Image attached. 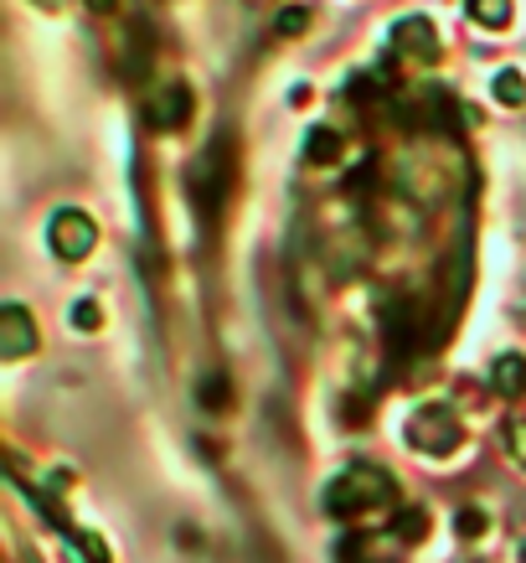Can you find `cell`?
I'll return each instance as SVG.
<instances>
[{
  "label": "cell",
  "mask_w": 526,
  "mask_h": 563,
  "mask_svg": "<svg viewBox=\"0 0 526 563\" xmlns=\"http://www.w3.org/2000/svg\"><path fill=\"white\" fill-rule=\"evenodd\" d=\"M470 11H475V21H485V26H501L506 21V0H470Z\"/></svg>",
  "instance_id": "cell-8"
},
{
  "label": "cell",
  "mask_w": 526,
  "mask_h": 563,
  "mask_svg": "<svg viewBox=\"0 0 526 563\" xmlns=\"http://www.w3.org/2000/svg\"><path fill=\"white\" fill-rule=\"evenodd\" d=\"M392 496H398V486H392L388 471H377V465H346L325 486V512L361 517V512H372V507H392Z\"/></svg>",
  "instance_id": "cell-1"
},
{
  "label": "cell",
  "mask_w": 526,
  "mask_h": 563,
  "mask_svg": "<svg viewBox=\"0 0 526 563\" xmlns=\"http://www.w3.org/2000/svg\"><path fill=\"white\" fill-rule=\"evenodd\" d=\"M5 352L11 357H26L32 352V321H26V310H5Z\"/></svg>",
  "instance_id": "cell-5"
},
{
  "label": "cell",
  "mask_w": 526,
  "mask_h": 563,
  "mask_svg": "<svg viewBox=\"0 0 526 563\" xmlns=\"http://www.w3.org/2000/svg\"><path fill=\"white\" fill-rule=\"evenodd\" d=\"M522 563H526V538H522Z\"/></svg>",
  "instance_id": "cell-10"
},
{
  "label": "cell",
  "mask_w": 526,
  "mask_h": 563,
  "mask_svg": "<svg viewBox=\"0 0 526 563\" xmlns=\"http://www.w3.org/2000/svg\"><path fill=\"white\" fill-rule=\"evenodd\" d=\"M187 114H191L187 88H170V99H155V103H150V120H155V124H181Z\"/></svg>",
  "instance_id": "cell-6"
},
{
  "label": "cell",
  "mask_w": 526,
  "mask_h": 563,
  "mask_svg": "<svg viewBox=\"0 0 526 563\" xmlns=\"http://www.w3.org/2000/svg\"><path fill=\"white\" fill-rule=\"evenodd\" d=\"M407 444L424 450V455H449L459 444V419L449 409H418L407 424Z\"/></svg>",
  "instance_id": "cell-2"
},
{
  "label": "cell",
  "mask_w": 526,
  "mask_h": 563,
  "mask_svg": "<svg viewBox=\"0 0 526 563\" xmlns=\"http://www.w3.org/2000/svg\"><path fill=\"white\" fill-rule=\"evenodd\" d=\"M88 249H93V222L83 212H57V222H52V254L83 258Z\"/></svg>",
  "instance_id": "cell-4"
},
{
  "label": "cell",
  "mask_w": 526,
  "mask_h": 563,
  "mask_svg": "<svg viewBox=\"0 0 526 563\" xmlns=\"http://www.w3.org/2000/svg\"><path fill=\"white\" fill-rule=\"evenodd\" d=\"M506 444H511V455H516V465H522V471H526V419H522V424H511Z\"/></svg>",
  "instance_id": "cell-9"
},
{
  "label": "cell",
  "mask_w": 526,
  "mask_h": 563,
  "mask_svg": "<svg viewBox=\"0 0 526 563\" xmlns=\"http://www.w3.org/2000/svg\"><path fill=\"white\" fill-rule=\"evenodd\" d=\"M495 383H501V393H516L526 383V362L522 357H501L495 362Z\"/></svg>",
  "instance_id": "cell-7"
},
{
  "label": "cell",
  "mask_w": 526,
  "mask_h": 563,
  "mask_svg": "<svg viewBox=\"0 0 526 563\" xmlns=\"http://www.w3.org/2000/svg\"><path fill=\"white\" fill-rule=\"evenodd\" d=\"M403 559V538L398 528H377V532H351L340 543V563H398Z\"/></svg>",
  "instance_id": "cell-3"
}]
</instances>
